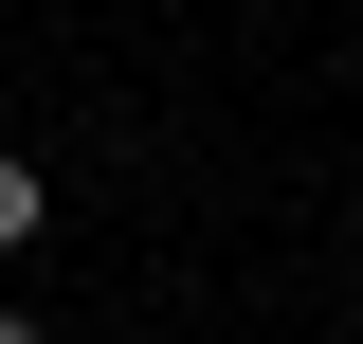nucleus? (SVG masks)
Returning a JSON list of instances; mask_svg holds the SVG:
<instances>
[{
    "label": "nucleus",
    "instance_id": "nucleus-1",
    "mask_svg": "<svg viewBox=\"0 0 363 344\" xmlns=\"http://www.w3.org/2000/svg\"><path fill=\"white\" fill-rule=\"evenodd\" d=\"M37 217H55V181L18 164V145H0V254H18V236H37Z\"/></svg>",
    "mask_w": 363,
    "mask_h": 344
},
{
    "label": "nucleus",
    "instance_id": "nucleus-2",
    "mask_svg": "<svg viewBox=\"0 0 363 344\" xmlns=\"http://www.w3.org/2000/svg\"><path fill=\"white\" fill-rule=\"evenodd\" d=\"M0 344H37V326H18V308H0Z\"/></svg>",
    "mask_w": 363,
    "mask_h": 344
}]
</instances>
